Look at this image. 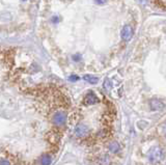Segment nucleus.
Returning <instances> with one entry per match:
<instances>
[{
  "mask_svg": "<svg viewBox=\"0 0 166 165\" xmlns=\"http://www.w3.org/2000/svg\"><path fill=\"white\" fill-rule=\"evenodd\" d=\"M149 158L152 163H159L164 160V152L160 148H154L149 153Z\"/></svg>",
  "mask_w": 166,
  "mask_h": 165,
  "instance_id": "nucleus-1",
  "label": "nucleus"
},
{
  "mask_svg": "<svg viewBox=\"0 0 166 165\" xmlns=\"http://www.w3.org/2000/svg\"><path fill=\"white\" fill-rule=\"evenodd\" d=\"M88 133H89V128L87 127L86 125H83V124L78 125V126L75 128V131H74V134L77 137H84Z\"/></svg>",
  "mask_w": 166,
  "mask_h": 165,
  "instance_id": "nucleus-2",
  "label": "nucleus"
},
{
  "mask_svg": "<svg viewBox=\"0 0 166 165\" xmlns=\"http://www.w3.org/2000/svg\"><path fill=\"white\" fill-rule=\"evenodd\" d=\"M120 35H122V39H123V41H126V42L130 41L133 36V28L130 25H125L123 26V28L122 29Z\"/></svg>",
  "mask_w": 166,
  "mask_h": 165,
  "instance_id": "nucleus-3",
  "label": "nucleus"
},
{
  "mask_svg": "<svg viewBox=\"0 0 166 165\" xmlns=\"http://www.w3.org/2000/svg\"><path fill=\"white\" fill-rule=\"evenodd\" d=\"M65 114L62 113V112H57V113L54 114L53 117V123L56 125V126H61L65 123Z\"/></svg>",
  "mask_w": 166,
  "mask_h": 165,
  "instance_id": "nucleus-4",
  "label": "nucleus"
},
{
  "mask_svg": "<svg viewBox=\"0 0 166 165\" xmlns=\"http://www.w3.org/2000/svg\"><path fill=\"white\" fill-rule=\"evenodd\" d=\"M84 101H85V104H87V105H92V104L98 103L99 99L93 93H88L84 98Z\"/></svg>",
  "mask_w": 166,
  "mask_h": 165,
  "instance_id": "nucleus-5",
  "label": "nucleus"
},
{
  "mask_svg": "<svg viewBox=\"0 0 166 165\" xmlns=\"http://www.w3.org/2000/svg\"><path fill=\"white\" fill-rule=\"evenodd\" d=\"M150 107L154 110H161L164 108V104L159 100H152L150 101Z\"/></svg>",
  "mask_w": 166,
  "mask_h": 165,
  "instance_id": "nucleus-6",
  "label": "nucleus"
},
{
  "mask_svg": "<svg viewBox=\"0 0 166 165\" xmlns=\"http://www.w3.org/2000/svg\"><path fill=\"white\" fill-rule=\"evenodd\" d=\"M108 149H109V151H111L112 153H117L119 151V144L117 142H111L109 145H108Z\"/></svg>",
  "mask_w": 166,
  "mask_h": 165,
  "instance_id": "nucleus-7",
  "label": "nucleus"
},
{
  "mask_svg": "<svg viewBox=\"0 0 166 165\" xmlns=\"http://www.w3.org/2000/svg\"><path fill=\"white\" fill-rule=\"evenodd\" d=\"M84 80L89 82L90 84H96V82H98V78L96 77H93V76H89V75H85L84 76Z\"/></svg>",
  "mask_w": 166,
  "mask_h": 165,
  "instance_id": "nucleus-8",
  "label": "nucleus"
},
{
  "mask_svg": "<svg viewBox=\"0 0 166 165\" xmlns=\"http://www.w3.org/2000/svg\"><path fill=\"white\" fill-rule=\"evenodd\" d=\"M51 161H52V159H51L50 156H48V155L43 156V157H42V159H41L42 165H49L51 163Z\"/></svg>",
  "mask_w": 166,
  "mask_h": 165,
  "instance_id": "nucleus-9",
  "label": "nucleus"
},
{
  "mask_svg": "<svg viewBox=\"0 0 166 165\" xmlns=\"http://www.w3.org/2000/svg\"><path fill=\"white\" fill-rule=\"evenodd\" d=\"M0 165H10V162L7 160H1L0 161Z\"/></svg>",
  "mask_w": 166,
  "mask_h": 165,
  "instance_id": "nucleus-10",
  "label": "nucleus"
},
{
  "mask_svg": "<svg viewBox=\"0 0 166 165\" xmlns=\"http://www.w3.org/2000/svg\"><path fill=\"white\" fill-rule=\"evenodd\" d=\"M70 80L71 81H76V80H78V77H77V76L73 75V76H71V77H70Z\"/></svg>",
  "mask_w": 166,
  "mask_h": 165,
  "instance_id": "nucleus-11",
  "label": "nucleus"
}]
</instances>
